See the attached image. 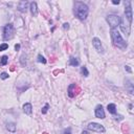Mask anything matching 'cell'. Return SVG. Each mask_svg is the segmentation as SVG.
Masks as SVG:
<instances>
[{
    "label": "cell",
    "mask_w": 134,
    "mask_h": 134,
    "mask_svg": "<svg viewBox=\"0 0 134 134\" xmlns=\"http://www.w3.org/2000/svg\"><path fill=\"white\" fill-rule=\"evenodd\" d=\"M29 8H30V13L34 17H37L38 16V6H37V3L36 2H30L29 4Z\"/></svg>",
    "instance_id": "11"
},
{
    "label": "cell",
    "mask_w": 134,
    "mask_h": 134,
    "mask_svg": "<svg viewBox=\"0 0 134 134\" xmlns=\"http://www.w3.org/2000/svg\"><path fill=\"white\" fill-rule=\"evenodd\" d=\"M27 5H28V2L27 1H20L19 4H18V10L21 13H26L27 10Z\"/></svg>",
    "instance_id": "10"
},
{
    "label": "cell",
    "mask_w": 134,
    "mask_h": 134,
    "mask_svg": "<svg viewBox=\"0 0 134 134\" xmlns=\"http://www.w3.org/2000/svg\"><path fill=\"white\" fill-rule=\"evenodd\" d=\"M7 48H8V44H6V43H3V44H1V45H0V51L6 50Z\"/></svg>",
    "instance_id": "20"
},
{
    "label": "cell",
    "mask_w": 134,
    "mask_h": 134,
    "mask_svg": "<svg viewBox=\"0 0 134 134\" xmlns=\"http://www.w3.org/2000/svg\"><path fill=\"white\" fill-rule=\"evenodd\" d=\"M132 17H133V14H132V6H131V1H126L125 2V18L132 23Z\"/></svg>",
    "instance_id": "6"
},
{
    "label": "cell",
    "mask_w": 134,
    "mask_h": 134,
    "mask_svg": "<svg viewBox=\"0 0 134 134\" xmlns=\"http://www.w3.org/2000/svg\"><path fill=\"white\" fill-rule=\"evenodd\" d=\"M107 22L109 23L111 29H115L118 25H119V22H120V17L116 16V15H109L106 18Z\"/></svg>",
    "instance_id": "5"
},
{
    "label": "cell",
    "mask_w": 134,
    "mask_h": 134,
    "mask_svg": "<svg viewBox=\"0 0 134 134\" xmlns=\"http://www.w3.org/2000/svg\"><path fill=\"white\" fill-rule=\"evenodd\" d=\"M63 28L64 29H69V24L68 23H64L63 24Z\"/></svg>",
    "instance_id": "23"
},
{
    "label": "cell",
    "mask_w": 134,
    "mask_h": 134,
    "mask_svg": "<svg viewBox=\"0 0 134 134\" xmlns=\"http://www.w3.org/2000/svg\"><path fill=\"white\" fill-rule=\"evenodd\" d=\"M81 73H82L84 76H88V75H89V72H88V70H87V68H86L85 66L81 67Z\"/></svg>",
    "instance_id": "18"
},
{
    "label": "cell",
    "mask_w": 134,
    "mask_h": 134,
    "mask_svg": "<svg viewBox=\"0 0 134 134\" xmlns=\"http://www.w3.org/2000/svg\"><path fill=\"white\" fill-rule=\"evenodd\" d=\"M125 69H126L129 73H131V72H132V70H131V68H130V66H125Z\"/></svg>",
    "instance_id": "25"
},
{
    "label": "cell",
    "mask_w": 134,
    "mask_h": 134,
    "mask_svg": "<svg viewBox=\"0 0 134 134\" xmlns=\"http://www.w3.org/2000/svg\"><path fill=\"white\" fill-rule=\"evenodd\" d=\"M95 116L97 118H100V119L105 118V111H104V108H103L102 105L96 106V108H95Z\"/></svg>",
    "instance_id": "9"
},
{
    "label": "cell",
    "mask_w": 134,
    "mask_h": 134,
    "mask_svg": "<svg viewBox=\"0 0 134 134\" xmlns=\"http://www.w3.org/2000/svg\"><path fill=\"white\" fill-rule=\"evenodd\" d=\"M38 62H40V63H43V64H46V59L44 58L43 55L39 54V55H38Z\"/></svg>",
    "instance_id": "19"
},
{
    "label": "cell",
    "mask_w": 134,
    "mask_h": 134,
    "mask_svg": "<svg viewBox=\"0 0 134 134\" xmlns=\"http://www.w3.org/2000/svg\"><path fill=\"white\" fill-rule=\"evenodd\" d=\"M81 134H89V133H88V132H87V131H83V132H82V133H81Z\"/></svg>",
    "instance_id": "28"
},
{
    "label": "cell",
    "mask_w": 134,
    "mask_h": 134,
    "mask_svg": "<svg viewBox=\"0 0 134 134\" xmlns=\"http://www.w3.org/2000/svg\"><path fill=\"white\" fill-rule=\"evenodd\" d=\"M7 61H8L7 55H3V57H1V60H0V65H1V66L6 65V64H7Z\"/></svg>",
    "instance_id": "17"
},
{
    "label": "cell",
    "mask_w": 134,
    "mask_h": 134,
    "mask_svg": "<svg viewBox=\"0 0 134 134\" xmlns=\"http://www.w3.org/2000/svg\"><path fill=\"white\" fill-rule=\"evenodd\" d=\"M0 79H2V80H6V79H8V73H6V72H2L1 74H0Z\"/></svg>",
    "instance_id": "22"
},
{
    "label": "cell",
    "mask_w": 134,
    "mask_h": 134,
    "mask_svg": "<svg viewBox=\"0 0 134 134\" xmlns=\"http://www.w3.org/2000/svg\"><path fill=\"white\" fill-rule=\"evenodd\" d=\"M79 64H80L79 59H76V58H74V57H71V58L69 59V65H70V66H77Z\"/></svg>",
    "instance_id": "16"
},
{
    "label": "cell",
    "mask_w": 134,
    "mask_h": 134,
    "mask_svg": "<svg viewBox=\"0 0 134 134\" xmlns=\"http://www.w3.org/2000/svg\"><path fill=\"white\" fill-rule=\"evenodd\" d=\"M92 45L93 47L95 48V50L99 53H103L104 52V48H103V45H102V42H100L99 39L97 38H93L92 39Z\"/></svg>",
    "instance_id": "8"
},
{
    "label": "cell",
    "mask_w": 134,
    "mask_h": 134,
    "mask_svg": "<svg viewBox=\"0 0 134 134\" xmlns=\"http://www.w3.org/2000/svg\"><path fill=\"white\" fill-rule=\"evenodd\" d=\"M88 129L91 130V131H94V132H97V133H104L105 132V128L103 125L100 124H97V122H90L88 124Z\"/></svg>",
    "instance_id": "7"
},
{
    "label": "cell",
    "mask_w": 134,
    "mask_h": 134,
    "mask_svg": "<svg viewBox=\"0 0 134 134\" xmlns=\"http://www.w3.org/2000/svg\"><path fill=\"white\" fill-rule=\"evenodd\" d=\"M64 134H71V130H70V128L66 129V130L64 131Z\"/></svg>",
    "instance_id": "24"
},
{
    "label": "cell",
    "mask_w": 134,
    "mask_h": 134,
    "mask_svg": "<svg viewBox=\"0 0 134 134\" xmlns=\"http://www.w3.org/2000/svg\"><path fill=\"white\" fill-rule=\"evenodd\" d=\"M6 129L12 133L16 132V124L15 122H6Z\"/></svg>",
    "instance_id": "14"
},
{
    "label": "cell",
    "mask_w": 134,
    "mask_h": 134,
    "mask_svg": "<svg viewBox=\"0 0 134 134\" xmlns=\"http://www.w3.org/2000/svg\"><path fill=\"white\" fill-rule=\"evenodd\" d=\"M112 3H113V4H119V1H118V0H113Z\"/></svg>",
    "instance_id": "27"
},
{
    "label": "cell",
    "mask_w": 134,
    "mask_h": 134,
    "mask_svg": "<svg viewBox=\"0 0 134 134\" xmlns=\"http://www.w3.org/2000/svg\"><path fill=\"white\" fill-rule=\"evenodd\" d=\"M118 26L120 27V30L124 32L125 35H127V36L130 35V32H131V23L125 17L120 19V22H119V25Z\"/></svg>",
    "instance_id": "4"
},
{
    "label": "cell",
    "mask_w": 134,
    "mask_h": 134,
    "mask_svg": "<svg viewBox=\"0 0 134 134\" xmlns=\"http://www.w3.org/2000/svg\"><path fill=\"white\" fill-rule=\"evenodd\" d=\"M73 13L75 15V17L80 20H85L88 16L89 13V7L87 4H85L84 2L81 1H75L73 4Z\"/></svg>",
    "instance_id": "1"
},
{
    "label": "cell",
    "mask_w": 134,
    "mask_h": 134,
    "mask_svg": "<svg viewBox=\"0 0 134 134\" xmlns=\"http://www.w3.org/2000/svg\"><path fill=\"white\" fill-rule=\"evenodd\" d=\"M76 88V85L75 84H71L69 87H68V96L69 97H74L76 92L74 91V89Z\"/></svg>",
    "instance_id": "13"
},
{
    "label": "cell",
    "mask_w": 134,
    "mask_h": 134,
    "mask_svg": "<svg viewBox=\"0 0 134 134\" xmlns=\"http://www.w3.org/2000/svg\"><path fill=\"white\" fill-rule=\"evenodd\" d=\"M15 36V27L12 23H7L3 28V39L5 41L13 39Z\"/></svg>",
    "instance_id": "3"
},
{
    "label": "cell",
    "mask_w": 134,
    "mask_h": 134,
    "mask_svg": "<svg viewBox=\"0 0 134 134\" xmlns=\"http://www.w3.org/2000/svg\"><path fill=\"white\" fill-rule=\"evenodd\" d=\"M48 108H49V105L46 104L45 106H44V107L42 108V110H41V111H42V113H43V114H46V113H47V111H48Z\"/></svg>",
    "instance_id": "21"
},
{
    "label": "cell",
    "mask_w": 134,
    "mask_h": 134,
    "mask_svg": "<svg viewBox=\"0 0 134 134\" xmlns=\"http://www.w3.org/2000/svg\"><path fill=\"white\" fill-rule=\"evenodd\" d=\"M110 34H111V39H112L114 46H116L119 49H126L127 48V42L122 39V37L120 36V34L117 29H111Z\"/></svg>",
    "instance_id": "2"
},
{
    "label": "cell",
    "mask_w": 134,
    "mask_h": 134,
    "mask_svg": "<svg viewBox=\"0 0 134 134\" xmlns=\"http://www.w3.org/2000/svg\"><path fill=\"white\" fill-rule=\"evenodd\" d=\"M23 111L24 113L27 114V115H30L31 114V111H32V106L30 103H26L23 105Z\"/></svg>",
    "instance_id": "12"
},
{
    "label": "cell",
    "mask_w": 134,
    "mask_h": 134,
    "mask_svg": "<svg viewBox=\"0 0 134 134\" xmlns=\"http://www.w3.org/2000/svg\"><path fill=\"white\" fill-rule=\"evenodd\" d=\"M15 49H16V50H19V49H20V44H16V45H15Z\"/></svg>",
    "instance_id": "26"
},
{
    "label": "cell",
    "mask_w": 134,
    "mask_h": 134,
    "mask_svg": "<svg viewBox=\"0 0 134 134\" xmlns=\"http://www.w3.org/2000/svg\"><path fill=\"white\" fill-rule=\"evenodd\" d=\"M107 109H108V111L111 114H115L116 113V106L114 104H109L107 106Z\"/></svg>",
    "instance_id": "15"
}]
</instances>
